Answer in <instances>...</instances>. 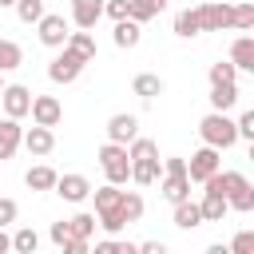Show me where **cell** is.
Segmentation results:
<instances>
[{
  "instance_id": "obj_1",
  "label": "cell",
  "mask_w": 254,
  "mask_h": 254,
  "mask_svg": "<svg viewBox=\"0 0 254 254\" xmlns=\"http://www.w3.org/2000/svg\"><path fill=\"white\" fill-rule=\"evenodd\" d=\"M91 194H95V214H99L95 222H99L107 234H119V230L127 226V218L119 214V198H123V190H119L115 183H107V187H95Z\"/></svg>"
},
{
  "instance_id": "obj_2",
  "label": "cell",
  "mask_w": 254,
  "mask_h": 254,
  "mask_svg": "<svg viewBox=\"0 0 254 254\" xmlns=\"http://www.w3.org/2000/svg\"><path fill=\"white\" fill-rule=\"evenodd\" d=\"M218 190L226 194V206H234L242 214L254 210V187L242 171H218Z\"/></svg>"
},
{
  "instance_id": "obj_3",
  "label": "cell",
  "mask_w": 254,
  "mask_h": 254,
  "mask_svg": "<svg viewBox=\"0 0 254 254\" xmlns=\"http://www.w3.org/2000/svg\"><path fill=\"white\" fill-rule=\"evenodd\" d=\"M198 135H202V143H206V147H214V151H222V147H234V143H238L234 119H230L226 111H210V115L198 123Z\"/></svg>"
},
{
  "instance_id": "obj_4",
  "label": "cell",
  "mask_w": 254,
  "mask_h": 254,
  "mask_svg": "<svg viewBox=\"0 0 254 254\" xmlns=\"http://www.w3.org/2000/svg\"><path fill=\"white\" fill-rule=\"evenodd\" d=\"M99 167H103V175H107V183H115V187H123L127 179H131V159H127V147L123 143H103L99 147Z\"/></svg>"
},
{
  "instance_id": "obj_5",
  "label": "cell",
  "mask_w": 254,
  "mask_h": 254,
  "mask_svg": "<svg viewBox=\"0 0 254 254\" xmlns=\"http://www.w3.org/2000/svg\"><path fill=\"white\" fill-rule=\"evenodd\" d=\"M87 67V60L83 56H75L71 48H64L52 64H48V79L52 83H71V79H79V71Z\"/></svg>"
},
{
  "instance_id": "obj_6",
  "label": "cell",
  "mask_w": 254,
  "mask_h": 254,
  "mask_svg": "<svg viewBox=\"0 0 254 254\" xmlns=\"http://www.w3.org/2000/svg\"><path fill=\"white\" fill-rule=\"evenodd\" d=\"M198 28L202 32H226L230 28V4H218V0L198 4Z\"/></svg>"
},
{
  "instance_id": "obj_7",
  "label": "cell",
  "mask_w": 254,
  "mask_h": 254,
  "mask_svg": "<svg viewBox=\"0 0 254 254\" xmlns=\"http://www.w3.org/2000/svg\"><path fill=\"white\" fill-rule=\"evenodd\" d=\"M36 28H40V44H48V48H64V40H67V20L64 16H56V12H44L40 20H36Z\"/></svg>"
},
{
  "instance_id": "obj_8",
  "label": "cell",
  "mask_w": 254,
  "mask_h": 254,
  "mask_svg": "<svg viewBox=\"0 0 254 254\" xmlns=\"http://www.w3.org/2000/svg\"><path fill=\"white\" fill-rule=\"evenodd\" d=\"M0 103H4V115L20 119V115H28V107H32V91H28L24 83H4Z\"/></svg>"
},
{
  "instance_id": "obj_9",
  "label": "cell",
  "mask_w": 254,
  "mask_h": 254,
  "mask_svg": "<svg viewBox=\"0 0 254 254\" xmlns=\"http://www.w3.org/2000/svg\"><path fill=\"white\" fill-rule=\"evenodd\" d=\"M28 115H32V123H40V127H56V123L64 119V107H60L56 95H36L32 107H28Z\"/></svg>"
},
{
  "instance_id": "obj_10",
  "label": "cell",
  "mask_w": 254,
  "mask_h": 254,
  "mask_svg": "<svg viewBox=\"0 0 254 254\" xmlns=\"http://www.w3.org/2000/svg\"><path fill=\"white\" fill-rule=\"evenodd\" d=\"M218 163H222L218 151H214V147H202V151L190 155V163H187V179H190V183H202V179H210V175L218 171Z\"/></svg>"
},
{
  "instance_id": "obj_11",
  "label": "cell",
  "mask_w": 254,
  "mask_h": 254,
  "mask_svg": "<svg viewBox=\"0 0 254 254\" xmlns=\"http://www.w3.org/2000/svg\"><path fill=\"white\" fill-rule=\"evenodd\" d=\"M60 198H67V202H83L87 194H91V183L83 179V175H56V187H52Z\"/></svg>"
},
{
  "instance_id": "obj_12",
  "label": "cell",
  "mask_w": 254,
  "mask_h": 254,
  "mask_svg": "<svg viewBox=\"0 0 254 254\" xmlns=\"http://www.w3.org/2000/svg\"><path fill=\"white\" fill-rule=\"evenodd\" d=\"M135 135H139V119H135V115H111V119H107V139H111V143H123V147H127Z\"/></svg>"
},
{
  "instance_id": "obj_13",
  "label": "cell",
  "mask_w": 254,
  "mask_h": 254,
  "mask_svg": "<svg viewBox=\"0 0 254 254\" xmlns=\"http://www.w3.org/2000/svg\"><path fill=\"white\" fill-rule=\"evenodd\" d=\"M20 139H24V127H20V123H16L12 115H8V119H0V163L16 155Z\"/></svg>"
},
{
  "instance_id": "obj_14",
  "label": "cell",
  "mask_w": 254,
  "mask_h": 254,
  "mask_svg": "<svg viewBox=\"0 0 254 254\" xmlns=\"http://www.w3.org/2000/svg\"><path fill=\"white\" fill-rule=\"evenodd\" d=\"M32 155H52V147H56V135H52V127H32V131H24V139H20Z\"/></svg>"
},
{
  "instance_id": "obj_15",
  "label": "cell",
  "mask_w": 254,
  "mask_h": 254,
  "mask_svg": "<svg viewBox=\"0 0 254 254\" xmlns=\"http://www.w3.org/2000/svg\"><path fill=\"white\" fill-rule=\"evenodd\" d=\"M99 16H103V0H71V20H75V28H95Z\"/></svg>"
},
{
  "instance_id": "obj_16",
  "label": "cell",
  "mask_w": 254,
  "mask_h": 254,
  "mask_svg": "<svg viewBox=\"0 0 254 254\" xmlns=\"http://www.w3.org/2000/svg\"><path fill=\"white\" fill-rule=\"evenodd\" d=\"M230 64L238 71H254V36H238L230 44Z\"/></svg>"
},
{
  "instance_id": "obj_17",
  "label": "cell",
  "mask_w": 254,
  "mask_h": 254,
  "mask_svg": "<svg viewBox=\"0 0 254 254\" xmlns=\"http://www.w3.org/2000/svg\"><path fill=\"white\" fill-rule=\"evenodd\" d=\"M198 210H202V222H222V214H226L230 206H226V194L206 190V194H202V202H198Z\"/></svg>"
},
{
  "instance_id": "obj_18",
  "label": "cell",
  "mask_w": 254,
  "mask_h": 254,
  "mask_svg": "<svg viewBox=\"0 0 254 254\" xmlns=\"http://www.w3.org/2000/svg\"><path fill=\"white\" fill-rule=\"evenodd\" d=\"M175 226H179V230H194V226H202V210H198V202H190V198L175 202Z\"/></svg>"
},
{
  "instance_id": "obj_19",
  "label": "cell",
  "mask_w": 254,
  "mask_h": 254,
  "mask_svg": "<svg viewBox=\"0 0 254 254\" xmlns=\"http://www.w3.org/2000/svg\"><path fill=\"white\" fill-rule=\"evenodd\" d=\"M64 48H71V52H75V56H83L87 64L95 60V40H91V32H87V28H79V32H67Z\"/></svg>"
},
{
  "instance_id": "obj_20",
  "label": "cell",
  "mask_w": 254,
  "mask_h": 254,
  "mask_svg": "<svg viewBox=\"0 0 254 254\" xmlns=\"http://www.w3.org/2000/svg\"><path fill=\"white\" fill-rule=\"evenodd\" d=\"M238 103V83H210V107L214 111H230Z\"/></svg>"
},
{
  "instance_id": "obj_21",
  "label": "cell",
  "mask_w": 254,
  "mask_h": 254,
  "mask_svg": "<svg viewBox=\"0 0 254 254\" xmlns=\"http://www.w3.org/2000/svg\"><path fill=\"white\" fill-rule=\"evenodd\" d=\"M163 198H167V202L190 198V179H187V175H163Z\"/></svg>"
},
{
  "instance_id": "obj_22",
  "label": "cell",
  "mask_w": 254,
  "mask_h": 254,
  "mask_svg": "<svg viewBox=\"0 0 254 254\" xmlns=\"http://www.w3.org/2000/svg\"><path fill=\"white\" fill-rule=\"evenodd\" d=\"M139 36H143V32H139V24H135L131 16L115 20V36H111V40H115V48H135V44H139Z\"/></svg>"
},
{
  "instance_id": "obj_23",
  "label": "cell",
  "mask_w": 254,
  "mask_h": 254,
  "mask_svg": "<svg viewBox=\"0 0 254 254\" xmlns=\"http://www.w3.org/2000/svg\"><path fill=\"white\" fill-rule=\"evenodd\" d=\"M163 8H167V0H127V16H131L135 24H143V20L159 16Z\"/></svg>"
},
{
  "instance_id": "obj_24",
  "label": "cell",
  "mask_w": 254,
  "mask_h": 254,
  "mask_svg": "<svg viewBox=\"0 0 254 254\" xmlns=\"http://www.w3.org/2000/svg\"><path fill=\"white\" fill-rule=\"evenodd\" d=\"M131 91H135L139 99H155V95H163V79L151 75V71H143V75L131 79Z\"/></svg>"
},
{
  "instance_id": "obj_25",
  "label": "cell",
  "mask_w": 254,
  "mask_h": 254,
  "mask_svg": "<svg viewBox=\"0 0 254 254\" xmlns=\"http://www.w3.org/2000/svg\"><path fill=\"white\" fill-rule=\"evenodd\" d=\"M131 179L139 187H151L159 179V159H131Z\"/></svg>"
},
{
  "instance_id": "obj_26",
  "label": "cell",
  "mask_w": 254,
  "mask_h": 254,
  "mask_svg": "<svg viewBox=\"0 0 254 254\" xmlns=\"http://www.w3.org/2000/svg\"><path fill=\"white\" fill-rule=\"evenodd\" d=\"M230 28H238V32H250L254 28V4L250 0L230 4Z\"/></svg>"
},
{
  "instance_id": "obj_27",
  "label": "cell",
  "mask_w": 254,
  "mask_h": 254,
  "mask_svg": "<svg viewBox=\"0 0 254 254\" xmlns=\"http://www.w3.org/2000/svg\"><path fill=\"white\" fill-rule=\"evenodd\" d=\"M24 64V52L16 40H0V71H16Z\"/></svg>"
},
{
  "instance_id": "obj_28",
  "label": "cell",
  "mask_w": 254,
  "mask_h": 254,
  "mask_svg": "<svg viewBox=\"0 0 254 254\" xmlns=\"http://www.w3.org/2000/svg\"><path fill=\"white\" fill-rule=\"evenodd\" d=\"M198 32H202V28H198V8H187V12L175 16V36H187V40H190V36H198Z\"/></svg>"
},
{
  "instance_id": "obj_29",
  "label": "cell",
  "mask_w": 254,
  "mask_h": 254,
  "mask_svg": "<svg viewBox=\"0 0 254 254\" xmlns=\"http://www.w3.org/2000/svg\"><path fill=\"white\" fill-rule=\"evenodd\" d=\"M24 183H28L32 190H52V187H56V171H52V167H32V171L24 175Z\"/></svg>"
},
{
  "instance_id": "obj_30",
  "label": "cell",
  "mask_w": 254,
  "mask_h": 254,
  "mask_svg": "<svg viewBox=\"0 0 254 254\" xmlns=\"http://www.w3.org/2000/svg\"><path fill=\"white\" fill-rule=\"evenodd\" d=\"M127 159H159V147H155V139H143V135H135V139L127 143Z\"/></svg>"
},
{
  "instance_id": "obj_31",
  "label": "cell",
  "mask_w": 254,
  "mask_h": 254,
  "mask_svg": "<svg viewBox=\"0 0 254 254\" xmlns=\"http://www.w3.org/2000/svg\"><path fill=\"white\" fill-rule=\"evenodd\" d=\"M119 214H123L127 222H139V218H143V198H139L135 190H123V198H119Z\"/></svg>"
},
{
  "instance_id": "obj_32",
  "label": "cell",
  "mask_w": 254,
  "mask_h": 254,
  "mask_svg": "<svg viewBox=\"0 0 254 254\" xmlns=\"http://www.w3.org/2000/svg\"><path fill=\"white\" fill-rule=\"evenodd\" d=\"M36 246H40V234H36L32 226H20V230L12 234V250H16V254H32Z\"/></svg>"
},
{
  "instance_id": "obj_33",
  "label": "cell",
  "mask_w": 254,
  "mask_h": 254,
  "mask_svg": "<svg viewBox=\"0 0 254 254\" xmlns=\"http://www.w3.org/2000/svg\"><path fill=\"white\" fill-rule=\"evenodd\" d=\"M67 230H71V238H87V242H91V234H95V214H75V218H67Z\"/></svg>"
},
{
  "instance_id": "obj_34",
  "label": "cell",
  "mask_w": 254,
  "mask_h": 254,
  "mask_svg": "<svg viewBox=\"0 0 254 254\" xmlns=\"http://www.w3.org/2000/svg\"><path fill=\"white\" fill-rule=\"evenodd\" d=\"M12 8H16V16H20L24 24H36V20L44 16V0H16Z\"/></svg>"
},
{
  "instance_id": "obj_35",
  "label": "cell",
  "mask_w": 254,
  "mask_h": 254,
  "mask_svg": "<svg viewBox=\"0 0 254 254\" xmlns=\"http://www.w3.org/2000/svg\"><path fill=\"white\" fill-rule=\"evenodd\" d=\"M234 79H238V67H234L230 60H226V64H222V60L210 64V83H234Z\"/></svg>"
},
{
  "instance_id": "obj_36",
  "label": "cell",
  "mask_w": 254,
  "mask_h": 254,
  "mask_svg": "<svg viewBox=\"0 0 254 254\" xmlns=\"http://www.w3.org/2000/svg\"><path fill=\"white\" fill-rule=\"evenodd\" d=\"M95 250L99 254H135L139 246L135 242H119V238H103V242H95Z\"/></svg>"
},
{
  "instance_id": "obj_37",
  "label": "cell",
  "mask_w": 254,
  "mask_h": 254,
  "mask_svg": "<svg viewBox=\"0 0 254 254\" xmlns=\"http://www.w3.org/2000/svg\"><path fill=\"white\" fill-rule=\"evenodd\" d=\"M254 250V230H242V234H234V242H230V254H250Z\"/></svg>"
},
{
  "instance_id": "obj_38",
  "label": "cell",
  "mask_w": 254,
  "mask_h": 254,
  "mask_svg": "<svg viewBox=\"0 0 254 254\" xmlns=\"http://www.w3.org/2000/svg\"><path fill=\"white\" fill-rule=\"evenodd\" d=\"M234 131H238V139H254V111H242L238 123H234Z\"/></svg>"
},
{
  "instance_id": "obj_39",
  "label": "cell",
  "mask_w": 254,
  "mask_h": 254,
  "mask_svg": "<svg viewBox=\"0 0 254 254\" xmlns=\"http://www.w3.org/2000/svg\"><path fill=\"white\" fill-rule=\"evenodd\" d=\"M16 214H20V206H16V198H0V226H8V222H16Z\"/></svg>"
},
{
  "instance_id": "obj_40",
  "label": "cell",
  "mask_w": 254,
  "mask_h": 254,
  "mask_svg": "<svg viewBox=\"0 0 254 254\" xmlns=\"http://www.w3.org/2000/svg\"><path fill=\"white\" fill-rule=\"evenodd\" d=\"M163 175H187V159H179V155L163 159Z\"/></svg>"
},
{
  "instance_id": "obj_41",
  "label": "cell",
  "mask_w": 254,
  "mask_h": 254,
  "mask_svg": "<svg viewBox=\"0 0 254 254\" xmlns=\"http://www.w3.org/2000/svg\"><path fill=\"white\" fill-rule=\"evenodd\" d=\"M103 12H107L111 20H123V16H127V0H107V4H103Z\"/></svg>"
},
{
  "instance_id": "obj_42",
  "label": "cell",
  "mask_w": 254,
  "mask_h": 254,
  "mask_svg": "<svg viewBox=\"0 0 254 254\" xmlns=\"http://www.w3.org/2000/svg\"><path fill=\"white\" fill-rule=\"evenodd\" d=\"M67 238H71V230H67V222H52V242H56V246H64Z\"/></svg>"
},
{
  "instance_id": "obj_43",
  "label": "cell",
  "mask_w": 254,
  "mask_h": 254,
  "mask_svg": "<svg viewBox=\"0 0 254 254\" xmlns=\"http://www.w3.org/2000/svg\"><path fill=\"white\" fill-rule=\"evenodd\" d=\"M139 250H143V254H163V250H167V246H163V242H143V246H139Z\"/></svg>"
},
{
  "instance_id": "obj_44",
  "label": "cell",
  "mask_w": 254,
  "mask_h": 254,
  "mask_svg": "<svg viewBox=\"0 0 254 254\" xmlns=\"http://www.w3.org/2000/svg\"><path fill=\"white\" fill-rule=\"evenodd\" d=\"M4 250H12V238H8V234H4V226H0V254H4Z\"/></svg>"
},
{
  "instance_id": "obj_45",
  "label": "cell",
  "mask_w": 254,
  "mask_h": 254,
  "mask_svg": "<svg viewBox=\"0 0 254 254\" xmlns=\"http://www.w3.org/2000/svg\"><path fill=\"white\" fill-rule=\"evenodd\" d=\"M12 4H16V0H0V8H12Z\"/></svg>"
},
{
  "instance_id": "obj_46",
  "label": "cell",
  "mask_w": 254,
  "mask_h": 254,
  "mask_svg": "<svg viewBox=\"0 0 254 254\" xmlns=\"http://www.w3.org/2000/svg\"><path fill=\"white\" fill-rule=\"evenodd\" d=\"M0 75H4V71H0ZM0 91H4V79H0Z\"/></svg>"
}]
</instances>
